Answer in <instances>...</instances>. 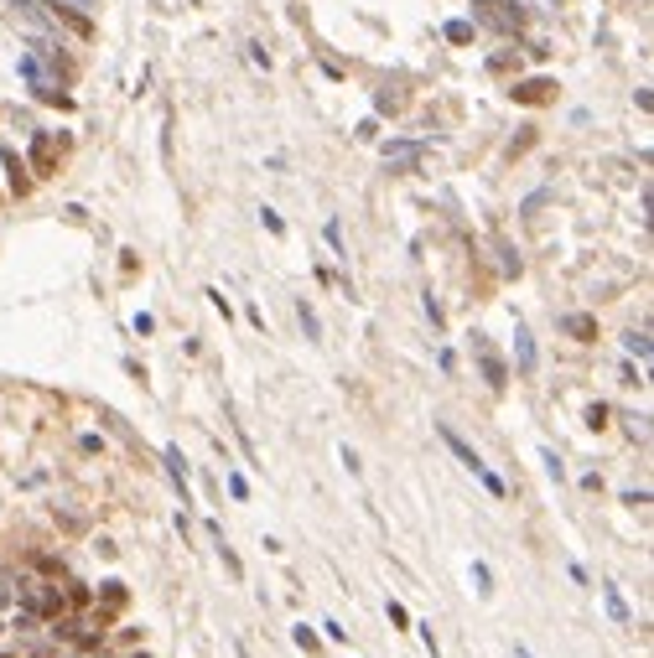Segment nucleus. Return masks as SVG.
Masks as SVG:
<instances>
[{
  "label": "nucleus",
  "instance_id": "f257e3e1",
  "mask_svg": "<svg viewBox=\"0 0 654 658\" xmlns=\"http://www.w3.org/2000/svg\"><path fill=\"white\" fill-rule=\"evenodd\" d=\"M22 73H26V83H32V94H37V99H47V104H68V94H58V83L47 78L42 52H26V58H22Z\"/></svg>",
  "mask_w": 654,
  "mask_h": 658
},
{
  "label": "nucleus",
  "instance_id": "f03ea898",
  "mask_svg": "<svg viewBox=\"0 0 654 658\" xmlns=\"http://www.w3.org/2000/svg\"><path fill=\"white\" fill-rule=\"evenodd\" d=\"M437 431H442V441H447V446H452V456H457V462H463L467 472H484V456L473 452V446H467L463 435L452 431V425H437Z\"/></svg>",
  "mask_w": 654,
  "mask_h": 658
},
{
  "label": "nucleus",
  "instance_id": "7ed1b4c3",
  "mask_svg": "<svg viewBox=\"0 0 654 658\" xmlns=\"http://www.w3.org/2000/svg\"><path fill=\"white\" fill-rule=\"evenodd\" d=\"M561 327H566L576 343H597V322H592L587 311H566V316H561Z\"/></svg>",
  "mask_w": 654,
  "mask_h": 658
},
{
  "label": "nucleus",
  "instance_id": "20e7f679",
  "mask_svg": "<svg viewBox=\"0 0 654 658\" xmlns=\"http://www.w3.org/2000/svg\"><path fill=\"white\" fill-rule=\"evenodd\" d=\"M421 151H426L421 141H390V145H384V161H390V166H410V161H421Z\"/></svg>",
  "mask_w": 654,
  "mask_h": 658
},
{
  "label": "nucleus",
  "instance_id": "39448f33",
  "mask_svg": "<svg viewBox=\"0 0 654 658\" xmlns=\"http://www.w3.org/2000/svg\"><path fill=\"white\" fill-rule=\"evenodd\" d=\"M514 358H520V373H535V337H530V327H514Z\"/></svg>",
  "mask_w": 654,
  "mask_h": 658
},
{
  "label": "nucleus",
  "instance_id": "423d86ee",
  "mask_svg": "<svg viewBox=\"0 0 654 658\" xmlns=\"http://www.w3.org/2000/svg\"><path fill=\"white\" fill-rule=\"evenodd\" d=\"M167 472H171V482L182 488V503H188V462H182V452H177V446H167Z\"/></svg>",
  "mask_w": 654,
  "mask_h": 658
},
{
  "label": "nucleus",
  "instance_id": "0eeeda50",
  "mask_svg": "<svg viewBox=\"0 0 654 658\" xmlns=\"http://www.w3.org/2000/svg\"><path fill=\"white\" fill-rule=\"evenodd\" d=\"M478 352H484V373H488V384H493V389H504L509 369H504V363H499V358H493V352L484 348V343H478Z\"/></svg>",
  "mask_w": 654,
  "mask_h": 658
},
{
  "label": "nucleus",
  "instance_id": "6e6552de",
  "mask_svg": "<svg viewBox=\"0 0 654 658\" xmlns=\"http://www.w3.org/2000/svg\"><path fill=\"white\" fill-rule=\"evenodd\" d=\"M296 322L307 327V337H312V343H317V337H322V322H317V311L307 306V301H296Z\"/></svg>",
  "mask_w": 654,
  "mask_h": 658
},
{
  "label": "nucleus",
  "instance_id": "1a4fd4ad",
  "mask_svg": "<svg viewBox=\"0 0 654 658\" xmlns=\"http://www.w3.org/2000/svg\"><path fill=\"white\" fill-rule=\"evenodd\" d=\"M0 161H5V171H11V192H26V177H22V156H16V151H5Z\"/></svg>",
  "mask_w": 654,
  "mask_h": 658
},
{
  "label": "nucleus",
  "instance_id": "9d476101",
  "mask_svg": "<svg viewBox=\"0 0 654 658\" xmlns=\"http://www.w3.org/2000/svg\"><path fill=\"white\" fill-rule=\"evenodd\" d=\"M42 5H47V11H78V16H88L99 0H42Z\"/></svg>",
  "mask_w": 654,
  "mask_h": 658
},
{
  "label": "nucleus",
  "instance_id": "9b49d317",
  "mask_svg": "<svg viewBox=\"0 0 654 658\" xmlns=\"http://www.w3.org/2000/svg\"><path fill=\"white\" fill-rule=\"evenodd\" d=\"M623 348H629L633 358H649V332H629V337H623Z\"/></svg>",
  "mask_w": 654,
  "mask_h": 658
},
{
  "label": "nucleus",
  "instance_id": "f8f14e48",
  "mask_svg": "<svg viewBox=\"0 0 654 658\" xmlns=\"http://www.w3.org/2000/svg\"><path fill=\"white\" fill-rule=\"evenodd\" d=\"M32 161H37V166L52 161V135H37V145H32Z\"/></svg>",
  "mask_w": 654,
  "mask_h": 658
},
{
  "label": "nucleus",
  "instance_id": "ddd939ff",
  "mask_svg": "<svg viewBox=\"0 0 654 658\" xmlns=\"http://www.w3.org/2000/svg\"><path fill=\"white\" fill-rule=\"evenodd\" d=\"M603 597H608V612H613V622H629V607H623V597H618V591H603Z\"/></svg>",
  "mask_w": 654,
  "mask_h": 658
},
{
  "label": "nucleus",
  "instance_id": "4468645a",
  "mask_svg": "<svg viewBox=\"0 0 654 658\" xmlns=\"http://www.w3.org/2000/svg\"><path fill=\"white\" fill-rule=\"evenodd\" d=\"M11 5H16V11H22V16L32 21V26H42V11H37V5H32V0H11Z\"/></svg>",
  "mask_w": 654,
  "mask_h": 658
},
{
  "label": "nucleus",
  "instance_id": "2eb2a0df",
  "mask_svg": "<svg viewBox=\"0 0 654 658\" xmlns=\"http://www.w3.org/2000/svg\"><path fill=\"white\" fill-rule=\"evenodd\" d=\"M447 37H452V41H473V26H467V21H452V26H447Z\"/></svg>",
  "mask_w": 654,
  "mask_h": 658
},
{
  "label": "nucleus",
  "instance_id": "dca6fc26",
  "mask_svg": "<svg viewBox=\"0 0 654 658\" xmlns=\"http://www.w3.org/2000/svg\"><path fill=\"white\" fill-rule=\"evenodd\" d=\"M260 224L271 228V233H286V224H281V213H275V207H265V213H260Z\"/></svg>",
  "mask_w": 654,
  "mask_h": 658
},
{
  "label": "nucleus",
  "instance_id": "f3484780",
  "mask_svg": "<svg viewBox=\"0 0 654 658\" xmlns=\"http://www.w3.org/2000/svg\"><path fill=\"white\" fill-rule=\"evenodd\" d=\"M229 493H234V498H250V482H244V477L234 472V477H229Z\"/></svg>",
  "mask_w": 654,
  "mask_h": 658
},
{
  "label": "nucleus",
  "instance_id": "a211bd4d",
  "mask_svg": "<svg viewBox=\"0 0 654 658\" xmlns=\"http://www.w3.org/2000/svg\"><path fill=\"white\" fill-rule=\"evenodd\" d=\"M520 658H530V653H520Z\"/></svg>",
  "mask_w": 654,
  "mask_h": 658
}]
</instances>
